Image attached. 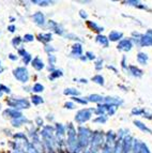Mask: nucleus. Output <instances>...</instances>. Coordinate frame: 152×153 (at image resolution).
Returning <instances> with one entry per match:
<instances>
[{"mask_svg": "<svg viewBox=\"0 0 152 153\" xmlns=\"http://www.w3.org/2000/svg\"><path fill=\"white\" fill-rule=\"evenodd\" d=\"M14 76L16 77V79H18L22 82H28L29 79L28 71L25 68H17L16 70H14Z\"/></svg>", "mask_w": 152, "mask_h": 153, "instance_id": "1", "label": "nucleus"}, {"mask_svg": "<svg viewBox=\"0 0 152 153\" xmlns=\"http://www.w3.org/2000/svg\"><path fill=\"white\" fill-rule=\"evenodd\" d=\"M91 117V110L90 109H83L80 111H78V114L76 115L75 120L79 123H84L87 120H89Z\"/></svg>", "mask_w": 152, "mask_h": 153, "instance_id": "2", "label": "nucleus"}, {"mask_svg": "<svg viewBox=\"0 0 152 153\" xmlns=\"http://www.w3.org/2000/svg\"><path fill=\"white\" fill-rule=\"evenodd\" d=\"M8 104L11 107L14 108H28L29 103L27 100H10L8 101Z\"/></svg>", "mask_w": 152, "mask_h": 153, "instance_id": "3", "label": "nucleus"}, {"mask_svg": "<svg viewBox=\"0 0 152 153\" xmlns=\"http://www.w3.org/2000/svg\"><path fill=\"white\" fill-rule=\"evenodd\" d=\"M131 47H132V43H131L130 40H122L119 43V45H118V48L121 49V51H130Z\"/></svg>", "mask_w": 152, "mask_h": 153, "instance_id": "4", "label": "nucleus"}, {"mask_svg": "<svg viewBox=\"0 0 152 153\" xmlns=\"http://www.w3.org/2000/svg\"><path fill=\"white\" fill-rule=\"evenodd\" d=\"M32 66L36 70H42L44 68V63L39 57H37V58H34L32 60Z\"/></svg>", "mask_w": 152, "mask_h": 153, "instance_id": "5", "label": "nucleus"}, {"mask_svg": "<svg viewBox=\"0 0 152 153\" xmlns=\"http://www.w3.org/2000/svg\"><path fill=\"white\" fill-rule=\"evenodd\" d=\"M33 19H34V23L38 24V25H43L44 24V15L42 13L38 12L33 15Z\"/></svg>", "mask_w": 152, "mask_h": 153, "instance_id": "6", "label": "nucleus"}, {"mask_svg": "<svg viewBox=\"0 0 152 153\" xmlns=\"http://www.w3.org/2000/svg\"><path fill=\"white\" fill-rule=\"evenodd\" d=\"M120 38H122V33L118 32V31H113V32L109 33V40L110 41H117L119 40Z\"/></svg>", "mask_w": 152, "mask_h": 153, "instance_id": "7", "label": "nucleus"}, {"mask_svg": "<svg viewBox=\"0 0 152 153\" xmlns=\"http://www.w3.org/2000/svg\"><path fill=\"white\" fill-rule=\"evenodd\" d=\"M96 41L99 42L100 44H102L103 46H105V47L108 46V40L104 36H96Z\"/></svg>", "mask_w": 152, "mask_h": 153, "instance_id": "8", "label": "nucleus"}, {"mask_svg": "<svg viewBox=\"0 0 152 153\" xmlns=\"http://www.w3.org/2000/svg\"><path fill=\"white\" fill-rule=\"evenodd\" d=\"M137 60H138V62L142 64H145L146 62H147L148 60V57L146 54H142V53H139L138 54V56H137Z\"/></svg>", "mask_w": 152, "mask_h": 153, "instance_id": "9", "label": "nucleus"}, {"mask_svg": "<svg viewBox=\"0 0 152 153\" xmlns=\"http://www.w3.org/2000/svg\"><path fill=\"white\" fill-rule=\"evenodd\" d=\"M103 97H101V95H98V94H94V95H90L89 97V101H92V102H102L103 101Z\"/></svg>", "mask_w": 152, "mask_h": 153, "instance_id": "10", "label": "nucleus"}, {"mask_svg": "<svg viewBox=\"0 0 152 153\" xmlns=\"http://www.w3.org/2000/svg\"><path fill=\"white\" fill-rule=\"evenodd\" d=\"M130 70H131V71H133L132 73H133V75H134V76H142V72L140 71V70H138L137 69V68H135V66H130Z\"/></svg>", "mask_w": 152, "mask_h": 153, "instance_id": "11", "label": "nucleus"}, {"mask_svg": "<svg viewBox=\"0 0 152 153\" xmlns=\"http://www.w3.org/2000/svg\"><path fill=\"white\" fill-rule=\"evenodd\" d=\"M81 46L79 45V44H76V45L73 46V54H76L77 56H80L81 54Z\"/></svg>", "mask_w": 152, "mask_h": 153, "instance_id": "12", "label": "nucleus"}, {"mask_svg": "<svg viewBox=\"0 0 152 153\" xmlns=\"http://www.w3.org/2000/svg\"><path fill=\"white\" fill-rule=\"evenodd\" d=\"M92 80L99 85H104V79H103V77L101 75H96V76L92 77Z\"/></svg>", "mask_w": 152, "mask_h": 153, "instance_id": "13", "label": "nucleus"}, {"mask_svg": "<svg viewBox=\"0 0 152 153\" xmlns=\"http://www.w3.org/2000/svg\"><path fill=\"white\" fill-rule=\"evenodd\" d=\"M39 38H40V40L42 41H45V42H47V41H51V33H47V34H40L39 36Z\"/></svg>", "mask_w": 152, "mask_h": 153, "instance_id": "14", "label": "nucleus"}, {"mask_svg": "<svg viewBox=\"0 0 152 153\" xmlns=\"http://www.w3.org/2000/svg\"><path fill=\"white\" fill-rule=\"evenodd\" d=\"M43 89H44V87L41 84H36L32 88V90L34 92H42L43 91Z\"/></svg>", "mask_w": 152, "mask_h": 153, "instance_id": "15", "label": "nucleus"}, {"mask_svg": "<svg viewBox=\"0 0 152 153\" xmlns=\"http://www.w3.org/2000/svg\"><path fill=\"white\" fill-rule=\"evenodd\" d=\"M88 25L90 26V27H91L92 29H94V31H98V32H100V31H103V28H100L99 26L96 25V24H94V23H91V22H89Z\"/></svg>", "mask_w": 152, "mask_h": 153, "instance_id": "16", "label": "nucleus"}, {"mask_svg": "<svg viewBox=\"0 0 152 153\" xmlns=\"http://www.w3.org/2000/svg\"><path fill=\"white\" fill-rule=\"evenodd\" d=\"M135 125H137V126H138V128H139L140 130H142V131H146V132H148V133L151 132L149 128H147L146 126H145V125H142V123L139 122V121H135Z\"/></svg>", "mask_w": 152, "mask_h": 153, "instance_id": "17", "label": "nucleus"}, {"mask_svg": "<svg viewBox=\"0 0 152 153\" xmlns=\"http://www.w3.org/2000/svg\"><path fill=\"white\" fill-rule=\"evenodd\" d=\"M32 102H33V104L38 105V104H40V103H43V100H42V97H38V95H34V97H32Z\"/></svg>", "mask_w": 152, "mask_h": 153, "instance_id": "18", "label": "nucleus"}, {"mask_svg": "<svg viewBox=\"0 0 152 153\" xmlns=\"http://www.w3.org/2000/svg\"><path fill=\"white\" fill-rule=\"evenodd\" d=\"M62 75V73H61V71H55V72H53L51 73V75L49 76V78H51V79H54L55 77H58V76H61Z\"/></svg>", "mask_w": 152, "mask_h": 153, "instance_id": "19", "label": "nucleus"}, {"mask_svg": "<svg viewBox=\"0 0 152 153\" xmlns=\"http://www.w3.org/2000/svg\"><path fill=\"white\" fill-rule=\"evenodd\" d=\"M64 93L66 94H78L79 92L78 91H76L75 89H66V91H64Z\"/></svg>", "mask_w": 152, "mask_h": 153, "instance_id": "20", "label": "nucleus"}, {"mask_svg": "<svg viewBox=\"0 0 152 153\" xmlns=\"http://www.w3.org/2000/svg\"><path fill=\"white\" fill-rule=\"evenodd\" d=\"M107 118L105 117V116H100V118H98V119H95L94 120V122H101V123H104L106 122Z\"/></svg>", "mask_w": 152, "mask_h": 153, "instance_id": "21", "label": "nucleus"}, {"mask_svg": "<svg viewBox=\"0 0 152 153\" xmlns=\"http://www.w3.org/2000/svg\"><path fill=\"white\" fill-rule=\"evenodd\" d=\"M33 36L32 34H26L25 36V38H24V40H25L26 42H31V41H33Z\"/></svg>", "mask_w": 152, "mask_h": 153, "instance_id": "22", "label": "nucleus"}, {"mask_svg": "<svg viewBox=\"0 0 152 153\" xmlns=\"http://www.w3.org/2000/svg\"><path fill=\"white\" fill-rule=\"evenodd\" d=\"M74 101H76V102L78 103H81V104H87V100H81V97H74Z\"/></svg>", "mask_w": 152, "mask_h": 153, "instance_id": "23", "label": "nucleus"}, {"mask_svg": "<svg viewBox=\"0 0 152 153\" xmlns=\"http://www.w3.org/2000/svg\"><path fill=\"white\" fill-rule=\"evenodd\" d=\"M20 42H22V40H20V38H18V36H17V38L14 39V40H13V44H14V45H16V46H17L18 44L20 43Z\"/></svg>", "mask_w": 152, "mask_h": 153, "instance_id": "24", "label": "nucleus"}, {"mask_svg": "<svg viewBox=\"0 0 152 153\" xmlns=\"http://www.w3.org/2000/svg\"><path fill=\"white\" fill-rule=\"evenodd\" d=\"M55 61H56V58H55V57H54L53 55H51V57H49V62L51 63V65H54Z\"/></svg>", "mask_w": 152, "mask_h": 153, "instance_id": "25", "label": "nucleus"}, {"mask_svg": "<svg viewBox=\"0 0 152 153\" xmlns=\"http://www.w3.org/2000/svg\"><path fill=\"white\" fill-rule=\"evenodd\" d=\"M66 108H70V109H72V108H74L73 103H66Z\"/></svg>", "mask_w": 152, "mask_h": 153, "instance_id": "26", "label": "nucleus"}, {"mask_svg": "<svg viewBox=\"0 0 152 153\" xmlns=\"http://www.w3.org/2000/svg\"><path fill=\"white\" fill-rule=\"evenodd\" d=\"M87 55H88L89 59H94V55L92 53H87Z\"/></svg>", "mask_w": 152, "mask_h": 153, "instance_id": "27", "label": "nucleus"}, {"mask_svg": "<svg viewBox=\"0 0 152 153\" xmlns=\"http://www.w3.org/2000/svg\"><path fill=\"white\" fill-rule=\"evenodd\" d=\"M101 62H103V61H101V60H100V61L98 62V63H96L95 68H96V69H98V70H100V69H101V65H100V64H101Z\"/></svg>", "mask_w": 152, "mask_h": 153, "instance_id": "28", "label": "nucleus"}, {"mask_svg": "<svg viewBox=\"0 0 152 153\" xmlns=\"http://www.w3.org/2000/svg\"><path fill=\"white\" fill-rule=\"evenodd\" d=\"M80 15H81V17H85V18L87 17V14H86V12H84V11H80Z\"/></svg>", "mask_w": 152, "mask_h": 153, "instance_id": "29", "label": "nucleus"}, {"mask_svg": "<svg viewBox=\"0 0 152 153\" xmlns=\"http://www.w3.org/2000/svg\"><path fill=\"white\" fill-rule=\"evenodd\" d=\"M14 29H15V27H14V26H10V27H9V30H10L11 32H13V31H14Z\"/></svg>", "mask_w": 152, "mask_h": 153, "instance_id": "30", "label": "nucleus"}, {"mask_svg": "<svg viewBox=\"0 0 152 153\" xmlns=\"http://www.w3.org/2000/svg\"><path fill=\"white\" fill-rule=\"evenodd\" d=\"M10 58L12 60H15V59H17V57H14V55H10Z\"/></svg>", "mask_w": 152, "mask_h": 153, "instance_id": "31", "label": "nucleus"}, {"mask_svg": "<svg viewBox=\"0 0 152 153\" xmlns=\"http://www.w3.org/2000/svg\"><path fill=\"white\" fill-rule=\"evenodd\" d=\"M0 72H1V70H0Z\"/></svg>", "mask_w": 152, "mask_h": 153, "instance_id": "32", "label": "nucleus"}]
</instances>
